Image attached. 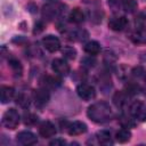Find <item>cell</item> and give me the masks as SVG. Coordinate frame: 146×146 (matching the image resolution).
Wrapping results in <instances>:
<instances>
[{"label": "cell", "instance_id": "obj_18", "mask_svg": "<svg viewBox=\"0 0 146 146\" xmlns=\"http://www.w3.org/2000/svg\"><path fill=\"white\" fill-rule=\"evenodd\" d=\"M96 138H97L98 143L102 144V145H112V144H113V140H112V138H111V133H110L108 131L102 130V131L97 132Z\"/></svg>", "mask_w": 146, "mask_h": 146}, {"label": "cell", "instance_id": "obj_23", "mask_svg": "<svg viewBox=\"0 0 146 146\" xmlns=\"http://www.w3.org/2000/svg\"><path fill=\"white\" fill-rule=\"evenodd\" d=\"M131 73H132V76L136 78L137 80H145L146 79V70L144 67H141V66L135 67L131 71Z\"/></svg>", "mask_w": 146, "mask_h": 146}, {"label": "cell", "instance_id": "obj_12", "mask_svg": "<svg viewBox=\"0 0 146 146\" xmlns=\"http://www.w3.org/2000/svg\"><path fill=\"white\" fill-rule=\"evenodd\" d=\"M66 129L71 136H78V135H82L87 131V125H86V123H83L81 121H74L72 123H68Z\"/></svg>", "mask_w": 146, "mask_h": 146}, {"label": "cell", "instance_id": "obj_9", "mask_svg": "<svg viewBox=\"0 0 146 146\" xmlns=\"http://www.w3.org/2000/svg\"><path fill=\"white\" fill-rule=\"evenodd\" d=\"M51 67H52V71L55 73H57L58 75H67L70 73V65L67 64V62L65 59H62V58H56L52 60L51 63Z\"/></svg>", "mask_w": 146, "mask_h": 146}, {"label": "cell", "instance_id": "obj_27", "mask_svg": "<svg viewBox=\"0 0 146 146\" xmlns=\"http://www.w3.org/2000/svg\"><path fill=\"white\" fill-rule=\"evenodd\" d=\"M120 122H121V125H122L123 128H131V127H133L132 119H130V117H127V116H121Z\"/></svg>", "mask_w": 146, "mask_h": 146}, {"label": "cell", "instance_id": "obj_17", "mask_svg": "<svg viewBox=\"0 0 146 146\" xmlns=\"http://www.w3.org/2000/svg\"><path fill=\"white\" fill-rule=\"evenodd\" d=\"M127 99H128V94L124 91H117V92H115V95L113 97V102H114L115 106L120 107V108H122L127 104Z\"/></svg>", "mask_w": 146, "mask_h": 146}, {"label": "cell", "instance_id": "obj_1", "mask_svg": "<svg viewBox=\"0 0 146 146\" xmlns=\"http://www.w3.org/2000/svg\"><path fill=\"white\" fill-rule=\"evenodd\" d=\"M88 117L96 123H104L113 117V110L106 102H97L88 107Z\"/></svg>", "mask_w": 146, "mask_h": 146}, {"label": "cell", "instance_id": "obj_6", "mask_svg": "<svg viewBox=\"0 0 146 146\" xmlns=\"http://www.w3.org/2000/svg\"><path fill=\"white\" fill-rule=\"evenodd\" d=\"M42 46L49 52H56L60 48V41H59V39L57 36H55L52 34H48V35L43 36V39H42Z\"/></svg>", "mask_w": 146, "mask_h": 146}, {"label": "cell", "instance_id": "obj_8", "mask_svg": "<svg viewBox=\"0 0 146 146\" xmlns=\"http://www.w3.org/2000/svg\"><path fill=\"white\" fill-rule=\"evenodd\" d=\"M16 140L18 144L21 145H24V146H30V145H34L38 143V139H36V136L31 132V131H27V130H24V131H21L17 133L16 136Z\"/></svg>", "mask_w": 146, "mask_h": 146}, {"label": "cell", "instance_id": "obj_14", "mask_svg": "<svg viewBox=\"0 0 146 146\" xmlns=\"http://www.w3.org/2000/svg\"><path fill=\"white\" fill-rule=\"evenodd\" d=\"M130 40L137 44H145L146 43V30L145 29H137L130 34Z\"/></svg>", "mask_w": 146, "mask_h": 146}, {"label": "cell", "instance_id": "obj_21", "mask_svg": "<svg viewBox=\"0 0 146 146\" xmlns=\"http://www.w3.org/2000/svg\"><path fill=\"white\" fill-rule=\"evenodd\" d=\"M130 137H131V132L128 130V128H123V127L115 133V138L119 143H125L130 139Z\"/></svg>", "mask_w": 146, "mask_h": 146}, {"label": "cell", "instance_id": "obj_16", "mask_svg": "<svg viewBox=\"0 0 146 146\" xmlns=\"http://www.w3.org/2000/svg\"><path fill=\"white\" fill-rule=\"evenodd\" d=\"M83 49H84V51H86L88 55L95 56V55L99 54V51H100V44H99L97 41H88V42L84 44Z\"/></svg>", "mask_w": 146, "mask_h": 146}, {"label": "cell", "instance_id": "obj_22", "mask_svg": "<svg viewBox=\"0 0 146 146\" xmlns=\"http://www.w3.org/2000/svg\"><path fill=\"white\" fill-rule=\"evenodd\" d=\"M122 7L127 13H133L137 9V1L136 0H121Z\"/></svg>", "mask_w": 146, "mask_h": 146}, {"label": "cell", "instance_id": "obj_4", "mask_svg": "<svg viewBox=\"0 0 146 146\" xmlns=\"http://www.w3.org/2000/svg\"><path fill=\"white\" fill-rule=\"evenodd\" d=\"M129 112H130V115L135 120H137L139 122H145L146 121V105L143 102L135 100L130 105Z\"/></svg>", "mask_w": 146, "mask_h": 146}, {"label": "cell", "instance_id": "obj_15", "mask_svg": "<svg viewBox=\"0 0 146 146\" xmlns=\"http://www.w3.org/2000/svg\"><path fill=\"white\" fill-rule=\"evenodd\" d=\"M68 18H70V22L74 24H81L84 21V14L80 8H74L71 10Z\"/></svg>", "mask_w": 146, "mask_h": 146}, {"label": "cell", "instance_id": "obj_2", "mask_svg": "<svg viewBox=\"0 0 146 146\" xmlns=\"http://www.w3.org/2000/svg\"><path fill=\"white\" fill-rule=\"evenodd\" d=\"M19 123V114L15 108H9L2 115V124L7 129H15Z\"/></svg>", "mask_w": 146, "mask_h": 146}, {"label": "cell", "instance_id": "obj_26", "mask_svg": "<svg viewBox=\"0 0 146 146\" xmlns=\"http://www.w3.org/2000/svg\"><path fill=\"white\" fill-rule=\"evenodd\" d=\"M38 121V116L33 113H27L24 115V123L27 125H32Z\"/></svg>", "mask_w": 146, "mask_h": 146}, {"label": "cell", "instance_id": "obj_10", "mask_svg": "<svg viewBox=\"0 0 146 146\" xmlns=\"http://www.w3.org/2000/svg\"><path fill=\"white\" fill-rule=\"evenodd\" d=\"M128 24V18L124 16H114L108 21V27L113 31H123Z\"/></svg>", "mask_w": 146, "mask_h": 146}, {"label": "cell", "instance_id": "obj_19", "mask_svg": "<svg viewBox=\"0 0 146 146\" xmlns=\"http://www.w3.org/2000/svg\"><path fill=\"white\" fill-rule=\"evenodd\" d=\"M8 65H9V67L11 68V71H13V73H14L15 75H18V76L22 75L23 67H22V64L19 63L18 59H16V58H10V59L8 60Z\"/></svg>", "mask_w": 146, "mask_h": 146}, {"label": "cell", "instance_id": "obj_24", "mask_svg": "<svg viewBox=\"0 0 146 146\" xmlns=\"http://www.w3.org/2000/svg\"><path fill=\"white\" fill-rule=\"evenodd\" d=\"M58 84H60V79H58L56 76H46L44 78V86L56 87Z\"/></svg>", "mask_w": 146, "mask_h": 146}, {"label": "cell", "instance_id": "obj_5", "mask_svg": "<svg viewBox=\"0 0 146 146\" xmlns=\"http://www.w3.org/2000/svg\"><path fill=\"white\" fill-rule=\"evenodd\" d=\"M76 94L80 98H82L83 100H91L95 98L96 96V91L95 88L90 84L87 83H81L76 87Z\"/></svg>", "mask_w": 146, "mask_h": 146}, {"label": "cell", "instance_id": "obj_20", "mask_svg": "<svg viewBox=\"0 0 146 146\" xmlns=\"http://www.w3.org/2000/svg\"><path fill=\"white\" fill-rule=\"evenodd\" d=\"M16 103L23 107V108H26L30 106V103H31V97L26 94V92H21L16 96Z\"/></svg>", "mask_w": 146, "mask_h": 146}, {"label": "cell", "instance_id": "obj_28", "mask_svg": "<svg viewBox=\"0 0 146 146\" xmlns=\"http://www.w3.org/2000/svg\"><path fill=\"white\" fill-rule=\"evenodd\" d=\"M66 144V141L64 140V139H55V140H52V141H50V145L52 146V145H65Z\"/></svg>", "mask_w": 146, "mask_h": 146}, {"label": "cell", "instance_id": "obj_3", "mask_svg": "<svg viewBox=\"0 0 146 146\" xmlns=\"http://www.w3.org/2000/svg\"><path fill=\"white\" fill-rule=\"evenodd\" d=\"M64 11V6L58 2H52L43 6L42 9V16L46 17L47 19H54L59 17Z\"/></svg>", "mask_w": 146, "mask_h": 146}, {"label": "cell", "instance_id": "obj_29", "mask_svg": "<svg viewBox=\"0 0 146 146\" xmlns=\"http://www.w3.org/2000/svg\"><path fill=\"white\" fill-rule=\"evenodd\" d=\"M48 1H55V0H48Z\"/></svg>", "mask_w": 146, "mask_h": 146}, {"label": "cell", "instance_id": "obj_25", "mask_svg": "<svg viewBox=\"0 0 146 146\" xmlns=\"http://www.w3.org/2000/svg\"><path fill=\"white\" fill-rule=\"evenodd\" d=\"M63 55L65 58H68V59H74L75 58V55H76V51L73 47H65L63 49Z\"/></svg>", "mask_w": 146, "mask_h": 146}, {"label": "cell", "instance_id": "obj_11", "mask_svg": "<svg viewBox=\"0 0 146 146\" xmlns=\"http://www.w3.org/2000/svg\"><path fill=\"white\" fill-rule=\"evenodd\" d=\"M39 133L43 138H51L56 135V127L49 121H44L39 127Z\"/></svg>", "mask_w": 146, "mask_h": 146}, {"label": "cell", "instance_id": "obj_7", "mask_svg": "<svg viewBox=\"0 0 146 146\" xmlns=\"http://www.w3.org/2000/svg\"><path fill=\"white\" fill-rule=\"evenodd\" d=\"M49 98H50V96H49V92H48V90L46 88L36 89L33 92V100H34L35 105L38 107H40V108L48 104Z\"/></svg>", "mask_w": 146, "mask_h": 146}, {"label": "cell", "instance_id": "obj_13", "mask_svg": "<svg viewBox=\"0 0 146 146\" xmlns=\"http://www.w3.org/2000/svg\"><path fill=\"white\" fill-rule=\"evenodd\" d=\"M15 97V90L13 87L9 86H1L0 88V99L2 104L9 103Z\"/></svg>", "mask_w": 146, "mask_h": 146}]
</instances>
